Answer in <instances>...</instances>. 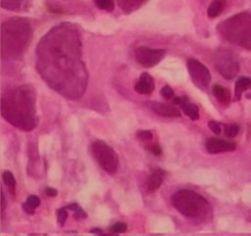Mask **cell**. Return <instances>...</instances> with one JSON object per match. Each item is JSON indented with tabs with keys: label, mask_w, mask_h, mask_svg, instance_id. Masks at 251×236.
I'll use <instances>...</instances> for the list:
<instances>
[{
	"label": "cell",
	"mask_w": 251,
	"mask_h": 236,
	"mask_svg": "<svg viewBox=\"0 0 251 236\" xmlns=\"http://www.w3.org/2000/svg\"><path fill=\"white\" fill-rule=\"evenodd\" d=\"M206 150L209 153L215 154L220 153V152H227V151H234L236 149V144L233 142H227L225 139L211 137L206 141Z\"/></svg>",
	"instance_id": "7"
},
{
	"label": "cell",
	"mask_w": 251,
	"mask_h": 236,
	"mask_svg": "<svg viewBox=\"0 0 251 236\" xmlns=\"http://www.w3.org/2000/svg\"><path fill=\"white\" fill-rule=\"evenodd\" d=\"M127 231V225L125 222H117L109 228V232L114 233V234H121V233H125Z\"/></svg>",
	"instance_id": "22"
},
{
	"label": "cell",
	"mask_w": 251,
	"mask_h": 236,
	"mask_svg": "<svg viewBox=\"0 0 251 236\" xmlns=\"http://www.w3.org/2000/svg\"><path fill=\"white\" fill-rule=\"evenodd\" d=\"M146 149H147V151H150L152 154H155V156H161V154H162L161 148L159 147V145H157V144L147 145Z\"/></svg>",
	"instance_id": "26"
},
{
	"label": "cell",
	"mask_w": 251,
	"mask_h": 236,
	"mask_svg": "<svg viewBox=\"0 0 251 236\" xmlns=\"http://www.w3.org/2000/svg\"><path fill=\"white\" fill-rule=\"evenodd\" d=\"M209 127H210V129L215 133V134H220L221 133V125L218 122V121H213V120L210 121Z\"/></svg>",
	"instance_id": "27"
},
{
	"label": "cell",
	"mask_w": 251,
	"mask_h": 236,
	"mask_svg": "<svg viewBox=\"0 0 251 236\" xmlns=\"http://www.w3.org/2000/svg\"><path fill=\"white\" fill-rule=\"evenodd\" d=\"M93 157L100 167L108 174H115L119 167V158L117 152L106 144L105 142L97 141L91 147Z\"/></svg>",
	"instance_id": "3"
},
{
	"label": "cell",
	"mask_w": 251,
	"mask_h": 236,
	"mask_svg": "<svg viewBox=\"0 0 251 236\" xmlns=\"http://www.w3.org/2000/svg\"><path fill=\"white\" fill-rule=\"evenodd\" d=\"M187 67L194 83H195L199 89H208L210 83H211V74H210L206 66H204L200 61L196 60V59H188Z\"/></svg>",
	"instance_id": "5"
},
{
	"label": "cell",
	"mask_w": 251,
	"mask_h": 236,
	"mask_svg": "<svg viewBox=\"0 0 251 236\" xmlns=\"http://www.w3.org/2000/svg\"><path fill=\"white\" fill-rule=\"evenodd\" d=\"M226 7V0H213L211 5L208 8V15L209 17L215 18L219 17Z\"/></svg>",
	"instance_id": "14"
},
{
	"label": "cell",
	"mask_w": 251,
	"mask_h": 236,
	"mask_svg": "<svg viewBox=\"0 0 251 236\" xmlns=\"http://www.w3.org/2000/svg\"><path fill=\"white\" fill-rule=\"evenodd\" d=\"M166 176V172L162 169H156L151 175L147 178L146 181V189L149 192H155L159 189L162 185Z\"/></svg>",
	"instance_id": "11"
},
{
	"label": "cell",
	"mask_w": 251,
	"mask_h": 236,
	"mask_svg": "<svg viewBox=\"0 0 251 236\" xmlns=\"http://www.w3.org/2000/svg\"><path fill=\"white\" fill-rule=\"evenodd\" d=\"M219 33L228 42L251 49V14L248 12L236 14L219 24Z\"/></svg>",
	"instance_id": "2"
},
{
	"label": "cell",
	"mask_w": 251,
	"mask_h": 236,
	"mask_svg": "<svg viewBox=\"0 0 251 236\" xmlns=\"http://www.w3.org/2000/svg\"><path fill=\"white\" fill-rule=\"evenodd\" d=\"M161 94L162 97L166 98V99H171V98L174 97V91H173V89H172L169 85H165L164 88L161 89Z\"/></svg>",
	"instance_id": "25"
},
{
	"label": "cell",
	"mask_w": 251,
	"mask_h": 236,
	"mask_svg": "<svg viewBox=\"0 0 251 236\" xmlns=\"http://www.w3.org/2000/svg\"><path fill=\"white\" fill-rule=\"evenodd\" d=\"M56 194H58V191H56L54 188L46 189V195H48V196H50V197H55Z\"/></svg>",
	"instance_id": "28"
},
{
	"label": "cell",
	"mask_w": 251,
	"mask_h": 236,
	"mask_svg": "<svg viewBox=\"0 0 251 236\" xmlns=\"http://www.w3.org/2000/svg\"><path fill=\"white\" fill-rule=\"evenodd\" d=\"M136 135L137 138L141 139V141H150L153 137L152 133L150 130H139Z\"/></svg>",
	"instance_id": "24"
},
{
	"label": "cell",
	"mask_w": 251,
	"mask_h": 236,
	"mask_svg": "<svg viewBox=\"0 0 251 236\" xmlns=\"http://www.w3.org/2000/svg\"><path fill=\"white\" fill-rule=\"evenodd\" d=\"M212 92L216 98V101L220 102L221 105H224V106H227L231 102V94L230 91H228V89L225 88V86H222L220 84L213 85Z\"/></svg>",
	"instance_id": "12"
},
{
	"label": "cell",
	"mask_w": 251,
	"mask_h": 236,
	"mask_svg": "<svg viewBox=\"0 0 251 236\" xmlns=\"http://www.w3.org/2000/svg\"><path fill=\"white\" fill-rule=\"evenodd\" d=\"M172 204L181 214L190 219L205 220L211 214V205L199 194L182 189L172 196Z\"/></svg>",
	"instance_id": "1"
},
{
	"label": "cell",
	"mask_w": 251,
	"mask_h": 236,
	"mask_svg": "<svg viewBox=\"0 0 251 236\" xmlns=\"http://www.w3.org/2000/svg\"><path fill=\"white\" fill-rule=\"evenodd\" d=\"M119 1H120V5H121L122 9L129 8L131 11V9L140 7V5L143 4L145 0H119Z\"/></svg>",
	"instance_id": "19"
},
{
	"label": "cell",
	"mask_w": 251,
	"mask_h": 236,
	"mask_svg": "<svg viewBox=\"0 0 251 236\" xmlns=\"http://www.w3.org/2000/svg\"><path fill=\"white\" fill-rule=\"evenodd\" d=\"M173 101L174 104L179 105V106L183 110L184 113H186V116L189 117L191 120L199 119L198 107H197L195 104H191L189 99H188V97H186V96H183V97H175L173 99Z\"/></svg>",
	"instance_id": "9"
},
{
	"label": "cell",
	"mask_w": 251,
	"mask_h": 236,
	"mask_svg": "<svg viewBox=\"0 0 251 236\" xmlns=\"http://www.w3.org/2000/svg\"><path fill=\"white\" fill-rule=\"evenodd\" d=\"M66 209H67V207H62V209L58 210V212H56V216H58V222L60 226H64L66 220L68 218V213L67 211H66Z\"/></svg>",
	"instance_id": "23"
},
{
	"label": "cell",
	"mask_w": 251,
	"mask_h": 236,
	"mask_svg": "<svg viewBox=\"0 0 251 236\" xmlns=\"http://www.w3.org/2000/svg\"><path fill=\"white\" fill-rule=\"evenodd\" d=\"M165 54V50L150 49L145 48V46L139 48L135 51V57H136L137 63L145 68H151L156 66L157 64H159L162 60Z\"/></svg>",
	"instance_id": "6"
},
{
	"label": "cell",
	"mask_w": 251,
	"mask_h": 236,
	"mask_svg": "<svg viewBox=\"0 0 251 236\" xmlns=\"http://www.w3.org/2000/svg\"><path fill=\"white\" fill-rule=\"evenodd\" d=\"M23 4V0H1V6L7 9H18Z\"/></svg>",
	"instance_id": "20"
},
{
	"label": "cell",
	"mask_w": 251,
	"mask_h": 236,
	"mask_svg": "<svg viewBox=\"0 0 251 236\" xmlns=\"http://www.w3.org/2000/svg\"><path fill=\"white\" fill-rule=\"evenodd\" d=\"M91 233L92 234H103V232L100 229H91Z\"/></svg>",
	"instance_id": "30"
},
{
	"label": "cell",
	"mask_w": 251,
	"mask_h": 236,
	"mask_svg": "<svg viewBox=\"0 0 251 236\" xmlns=\"http://www.w3.org/2000/svg\"><path fill=\"white\" fill-rule=\"evenodd\" d=\"M238 130H240V127H238L237 125H234V123H232V125L225 126L224 133H225L226 137L233 138L238 134Z\"/></svg>",
	"instance_id": "21"
},
{
	"label": "cell",
	"mask_w": 251,
	"mask_h": 236,
	"mask_svg": "<svg viewBox=\"0 0 251 236\" xmlns=\"http://www.w3.org/2000/svg\"><path fill=\"white\" fill-rule=\"evenodd\" d=\"M149 106L155 112L157 116L164 118H180L181 113L179 108L174 107L173 105L165 104V102L159 101H151L149 102Z\"/></svg>",
	"instance_id": "8"
},
{
	"label": "cell",
	"mask_w": 251,
	"mask_h": 236,
	"mask_svg": "<svg viewBox=\"0 0 251 236\" xmlns=\"http://www.w3.org/2000/svg\"><path fill=\"white\" fill-rule=\"evenodd\" d=\"M68 210H72L75 212V219H78V220H82V219H86L87 218V213L84 212L82 207L80 206L78 204H70L67 206Z\"/></svg>",
	"instance_id": "18"
},
{
	"label": "cell",
	"mask_w": 251,
	"mask_h": 236,
	"mask_svg": "<svg viewBox=\"0 0 251 236\" xmlns=\"http://www.w3.org/2000/svg\"><path fill=\"white\" fill-rule=\"evenodd\" d=\"M2 180H4L5 185H7L9 189H11V191L14 192L17 181H15V178H14L13 174L9 172V170H5V172L2 173Z\"/></svg>",
	"instance_id": "16"
},
{
	"label": "cell",
	"mask_w": 251,
	"mask_h": 236,
	"mask_svg": "<svg viewBox=\"0 0 251 236\" xmlns=\"http://www.w3.org/2000/svg\"><path fill=\"white\" fill-rule=\"evenodd\" d=\"M1 210H2V212H4V210H5V196H4V194H2V192H1Z\"/></svg>",
	"instance_id": "29"
},
{
	"label": "cell",
	"mask_w": 251,
	"mask_h": 236,
	"mask_svg": "<svg viewBox=\"0 0 251 236\" xmlns=\"http://www.w3.org/2000/svg\"><path fill=\"white\" fill-rule=\"evenodd\" d=\"M215 67L225 79L232 80L238 71L237 59L230 50L220 49L215 52Z\"/></svg>",
	"instance_id": "4"
},
{
	"label": "cell",
	"mask_w": 251,
	"mask_h": 236,
	"mask_svg": "<svg viewBox=\"0 0 251 236\" xmlns=\"http://www.w3.org/2000/svg\"><path fill=\"white\" fill-rule=\"evenodd\" d=\"M39 204H40L39 198L37 197L36 195H31V196L27 198V202L26 203H23L22 207H23V210L26 211L28 214H34L37 207L39 206Z\"/></svg>",
	"instance_id": "15"
},
{
	"label": "cell",
	"mask_w": 251,
	"mask_h": 236,
	"mask_svg": "<svg viewBox=\"0 0 251 236\" xmlns=\"http://www.w3.org/2000/svg\"><path fill=\"white\" fill-rule=\"evenodd\" d=\"M249 89H251L250 77H240L236 81V83H235V97H236V99H240L241 96L243 95V92H246Z\"/></svg>",
	"instance_id": "13"
},
{
	"label": "cell",
	"mask_w": 251,
	"mask_h": 236,
	"mask_svg": "<svg viewBox=\"0 0 251 236\" xmlns=\"http://www.w3.org/2000/svg\"><path fill=\"white\" fill-rule=\"evenodd\" d=\"M95 5L99 9L106 12H112L114 9V1L113 0H93Z\"/></svg>",
	"instance_id": "17"
},
{
	"label": "cell",
	"mask_w": 251,
	"mask_h": 236,
	"mask_svg": "<svg viewBox=\"0 0 251 236\" xmlns=\"http://www.w3.org/2000/svg\"><path fill=\"white\" fill-rule=\"evenodd\" d=\"M153 90H155V81L152 76L147 73H143L135 84V91L141 95H150L152 94Z\"/></svg>",
	"instance_id": "10"
}]
</instances>
